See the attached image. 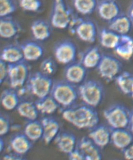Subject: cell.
Returning <instances> with one entry per match:
<instances>
[{"instance_id":"obj_1","label":"cell","mask_w":133,"mask_h":160,"mask_svg":"<svg viewBox=\"0 0 133 160\" xmlns=\"http://www.w3.org/2000/svg\"><path fill=\"white\" fill-rule=\"evenodd\" d=\"M62 116L80 129H93L99 122V116L95 108L85 103L66 108L63 111Z\"/></svg>"},{"instance_id":"obj_2","label":"cell","mask_w":133,"mask_h":160,"mask_svg":"<svg viewBox=\"0 0 133 160\" xmlns=\"http://www.w3.org/2000/svg\"><path fill=\"white\" fill-rule=\"evenodd\" d=\"M50 94L59 104L66 108L74 105L79 95L75 85L66 80L54 82Z\"/></svg>"},{"instance_id":"obj_3","label":"cell","mask_w":133,"mask_h":160,"mask_svg":"<svg viewBox=\"0 0 133 160\" xmlns=\"http://www.w3.org/2000/svg\"><path fill=\"white\" fill-rule=\"evenodd\" d=\"M76 17L65 0H53L50 23L54 28L59 29L67 28Z\"/></svg>"},{"instance_id":"obj_4","label":"cell","mask_w":133,"mask_h":160,"mask_svg":"<svg viewBox=\"0 0 133 160\" xmlns=\"http://www.w3.org/2000/svg\"><path fill=\"white\" fill-rule=\"evenodd\" d=\"M78 94L84 103L93 107L98 106L103 99L104 89L102 84L95 80H86L79 86Z\"/></svg>"},{"instance_id":"obj_5","label":"cell","mask_w":133,"mask_h":160,"mask_svg":"<svg viewBox=\"0 0 133 160\" xmlns=\"http://www.w3.org/2000/svg\"><path fill=\"white\" fill-rule=\"evenodd\" d=\"M130 111L120 104L112 105L104 112V116L112 129L126 128L130 122Z\"/></svg>"},{"instance_id":"obj_6","label":"cell","mask_w":133,"mask_h":160,"mask_svg":"<svg viewBox=\"0 0 133 160\" xmlns=\"http://www.w3.org/2000/svg\"><path fill=\"white\" fill-rule=\"evenodd\" d=\"M69 29L82 41L93 43L96 41V26L92 20L76 17L70 25Z\"/></svg>"},{"instance_id":"obj_7","label":"cell","mask_w":133,"mask_h":160,"mask_svg":"<svg viewBox=\"0 0 133 160\" xmlns=\"http://www.w3.org/2000/svg\"><path fill=\"white\" fill-rule=\"evenodd\" d=\"M29 90L38 98L49 95L54 82L51 77L42 73L35 72L30 75L27 81Z\"/></svg>"},{"instance_id":"obj_8","label":"cell","mask_w":133,"mask_h":160,"mask_svg":"<svg viewBox=\"0 0 133 160\" xmlns=\"http://www.w3.org/2000/svg\"><path fill=\"white\" fill-rule=\"evenodd\" d=\"M8 78L11 88H20L27 82L29 77V67L25 60L7 64Z\"/></svg>"},{"instance_id":"obj_9","label":"cell","mask_w":133,"mask_h":160,"mask_svg":"<svg viewBox=\"0 0 133 160\" xmlns=\"http://www.w3.org/2000/svg\"><path fill=\"white\" fill-rule=\"evenodd\" d=\"M122 64L118 59L110 55H103L96 67L98 74L107 81L116 79L121 73Z\"/></svg>"},{"instance_id":"obj_10","label":"cell","mask_w":133,"mask_h":160,"mask_svg":"<svg viewBox=\"0 0 133 160\" xmlns=\"http://www.w3.org/2000/svg\"><path fill=\"white\" fill-rule=\"evenodd\" d=\"M54 56L60 64L68 65L75 61L77 56V48L73 42L63 40L55 46Z\"/></svg>"},{"instance_id":"obj_11","label":"cell","mask_w":133,"mask_h":160,"mask_svg":"<svg viewBox=\"0 0 133 160\" xmlns=\"http://www.w3.org/2000/svg\"><path fill=\"white\" fill-rule=\"evenodd\" d=\"M97 12L99 17L110 22L121 14V8L116 0H101L98 2Z\"/></svg>"},{"instance_id":"obj_12","label":"cell","mask_w":133,"mask_h":160,"mask_svg":"<svg viewBox=\"0 0 133 160\" xmlns=\"http://www.w3.org/2000/svg\"><path fill=\"white\" fill-rule=\"evenodd\" d=\"M66 81L74 85L81 84L85 81L86 68L80 62H72L67 65L64 71Z\"/></svg>"},{"instance_id":"obj_13","label":"cell","mask_w":133,"mask_h":160,"mask_svg":"<svg viewBox=\"0 0 133 160\" xmlns=\"http://www.w3.org/2000/svg\"><path fill=\"white\" fill-rule=\"evenodd\" d=\"M21 31L19 23L11 16L0 18V36L4 39H12Z\"/></svg>"},{"instance_id":"obj_14","label":"cell","mask_w":133,"mask_h":160,"mask_svg":"<svg viewBox=\"0 0 133 160\" xmlns=\"http://www.w3.org/2000/svg\"><path fill=\"white\" fill-rule=\"evenodd\" d=\"M77 147L83 153L85 160H100L102 155L99 147L89 137H84L80 140Z\"/></svg>"},{"instance_id":"obj_15","label":"cell","mask_w":133,"mask_h":160,"mask_svg":"<svg viewBox=\"0 0 133 160\" xmlns=\"http://www.w3.org/2000/svg\"><path fill=\"white\" fill-rule=\"evenodd\" d=\"M111 142L115 147L124 150L133 142V134L126 128L112 129Z\"/></svg>"},{"instance_id":"obj_16","label":"cell","mask_w":133,"mask_h":160,"mask_svg":"<svg viewBox=\"0 0 133 160\" xmlns=\"http://www.w3.org/2000/svg\"><path fill=\"white\" fill-rule=\"evenodd\" d=\"M43 128L42 139L46 144L50 143L55 140L60 130L58 122L54 118L46 117L42 118L41 121Z\"/></svg>"},{"instance_id":"obj_17","label":"cell","mask_w":133,"mask_h":160,"mask_svg":"<svg viewBox=\"0 0 133 160\" xmlns=\"http://www.w3.org/2000/svg\"><path fill=\"white\" fill-rule=\"evenodd\" d=\"M89 138L99 148H104L111 141V131L104 125H97L92 129Z\"/></svg>"},{"instance_id":"obj_18","label":"cell","mask_w":133,"mask_h":160,"mask_svg":"<svg viewBox=\"0 0 133 160\" xmlns=\"http://www.w3.org/2000/svg\"><path fill=\"white\" fill-rule=\"evenodd\" d=\"M24 60L34 61L38 60L43 54L44 49L41 44L34 41H27L21 45Z\"/></svg>"},{"instance_id":"obj_19","label":"cell","mask_w":133,"mask_h":160,"mask_svg":"<svg viewBox=\"0 0 133 160\" xmlns=\"http://www.w3.org/2000/svg\"><path fill=\"white\" fill-rule=\"evenodd\" d=\"M55 142L59 151L68 154L76 148V138L72 133L63 132L58 134Z\"/></svg>"},{"instance_id":"obj_20","label":"cell","mask_w":133,"mask_h":160,"mask_svg":"<svg viewBox=\"0 0 133 160\" xmlns=\"http://www.w3.org/2000/svg\"><path fill=\"white\" fill-rule=\"evenodd\" d=\"M115 53L124 60H129L133 57V38L128 35L120 36Z\"/></svg>"},{"instance_id":"obj_21","label":"cell","mask_w":133,"mask_h":160,"mask_svg":"<svg viewBox=\"0 0 133 160\" xmlns=\"http://www.w3.org/2000/svg\"><path fill=\"white\" fill-rule=\"evenodd\" d=\"M0 59L8 64L16 63L24 59L21 45L10 44L5 46L2 50Z\"/></svg>"},{"instance_id":"obj_22","label":"cell","mask_w":133,"mask_h":160,"mask_svg":"<svg viewBox=\"0 0 133 160\" xmlns=\"http://www.w3.org/2000/svg\"><path fill=\"white\" fill-rule=\"evenodd\" d=\"M31 31L33 38L38 41H44L50 37L52 33L50 24L42 19H37L32 23Z\"/></svg>"},{"instance_id":"obj_23","label":"cell","mask_w":133,"mask_h":160,"mask_svg":"<svg viewBox=\"0 0 133 160\" xmlns=\"http://www.w3.org/2000/svg\"><path fill=\"white\" fill-rule=\"evenodd\" d=\"M133 26L127 14L121 13L116 18L109 22L108 28L122 36L128 35Z\"/></svg>"},{"instance_id":"obj_24","label":"cell","mask_w":133,"mask_h":160,"mask_svg":"<svg viewBox=\"0 0 133 160\" xmlns=\"http://www.w3.org/2000/svg\"><path fill=\"white\" fill-rule=\"evenodd\" d=\"M102 55L98 47H91L83 53L80 62L86 69L95 68L98 66Z\"/></svg>"},{"instance_id":"obj_25","label":"cell","mask_w":133,"mask_h":160,"mask_svg":"<svg viewBox=\"0 0 133 160\" xmlns=\"http://www.w3.org/2000/svg\"><path fill=\"white\" fill-rule=\"evenodd\" d=\"M30 141L24 134H18L11 140V146L15 153L22 155L27 153L31 148Z\"/></svg>"},{"instance_id":"obj_26","label":"cell","mask_w":133,"mask_h":160,"mask_svg":"<svg viewBox=\"0 0 133 160\" xmlns=\"http://www.w3.org/2000/svg\"><path fill=\"white\" fill-rule=\"evenodd\" d=\"M120 35L110 29L103 28L99 34V41L102 47L106 48L115 49L119 43Z\"/></svg>"},{"instance_id":"obj_27","label":"cell","mask_w":133,"mask_h":160,"mask_svg":"<svg viewBox=\"0 0 133 160\" xmlns=\"http://www.w3.org/2000/svg\"><path fill=\"white\" fill-rule=\"evenodd\" d=\"M1 102L5 109L13 110L19 104L18 94L13 88L5 89L1 95Z\"/></svg>"},{"instance_id":"obj_28","label":"cell","mask_w":133,"mask_h":160,"mask_svg":"<svg viewBox=\"0 0 133 160\" xmlns=\"http://www.w3.org/2000/svg\"><path fill=\"white\" fill-rule=\"evenodd\" d=\"M39 112L44 114H51L58 108L57 102L52 96L48 95L43 98H38L35 102Z\"/></svg>"},{"instance_id":"obj_29","label":"cell","mask_w":133,"mask_h":160,"mask_svg":"<svg viewBox=\"0 0 133 160\" xmlns=\"http://www.w3.org/2000/svg\"><path fill=\"white\" fill-rule=\"evenodd\" d=\"M115 79L117 86L123 93L130 95L133 93V74L128 71L121 72Z\"/></svg>"},{"instance_id":"obj_30","label":"cell","mask_w":133,"mask_h":160,"mask_svg":"<svg viewBox=\"0 0 133 160\" xmlns=\"http://www.w3.org/2000/svg\"><path fill=\"white\" fill-rule=\"evenodd\" d=\"M17 112L22 117L30 121L37 120L38 116V110L35 103L29 101H23L17 106Z\"/></svg>"},{"instance_id":"obj_31","label":"cell","mask_w":133,"mask_h":160,"mask_svg":"<svg viewBox=\"0 0 133 160\" xmlns=\"http://www.w3.org/2000/svg\"><path fill=\"white\" fill-rule=\"evenodd\" d=\"M75 10L83 15H90L96 10L98 0H72Z\"/></svg>"},{"instance_id":"obj_32","label":"cell","mask_w":133,"mask_h":160,"mask_svg":"<svg viewBox=\"0 0 133 160\" xmlns=\"http://www.w3.org/2000/svg\"><path fill=\"white\" fill-rule=\"evenodd\" d=\"M24 132V134L31 141H38L42 138L43 134V128L41 122L37 120L30 121L25 126Z\"/></svg>"},{"instance_id":"obj_33","label":"cell","mask_w":133,"mask_h":160,"mask_svg":"<svg viewBox=\"0 0 133 160\" xmlns=\"http://www.w3.org/2000/svg\"><path fill=\"white\" fill-rule=\"evenodd\" d=\"M43 4V0H18V5L22 9L29 12H39Z\"/></svg>"},{"instance_id":"obj_34","label":"cell","mask_w":133,"mask_h":160,"mask_svg":"<svg viewBox=\"0 0 133 160\" xmlns=\"http://www.w3.org/2000/svg\"><path fill=\"white\" fill-rule=\"evenodd\" d=\"M16 10L15 0H0V18L11 16Z\"/></svg>"},{"instance_id":"obj_35","label":"cell","mask_w":133,"mask_h":160,"mask_svg":"<svg viewBox=\"0 0 133 160\" xmlns=\"http://www.w3.org/2000/svg\"><path fill=\"white\" fill-rule=\"evenodd\" d=\"M40 69L42 73L48 76L51 77L57 71V64L52 58H47L42 62Z\"/></svg>"},{"instance_id":"obj_36","label":"cell","mask_w":133,"mask_h":160,"mask_svg":"<svg viewBox=\"0 0 133 160\" xmlns=\"http://www.w3.org/2000/svg\"><path fill=\"white\" fill-rule=\"evenodd\" d=\"M10 128V123L8 118L3 115L0 116V135L3 136L9 132Z\"/></svg>"},{"instance_id":"obj_37","label":"cell","mask_w":133,"mask_h":160,"mask_svg":"<svg viewBox=\"0 0 133 160\" xmlns=\"http://www.w3.org/2000/svg\"><path fill=\"white\" fill-rule=\"evenodd\" d=\"M8 77V68L6 62L0 60V84L4 82L6 78Z\"/></svg>"},{"instance_id":"obj_38","label":"cell","mask_w":133,"mask_h":160,"mask_svg":"<svg viewBox=\"0 0 133 160\" xmlns=\"http://www.w3.org/2000/svg\"><path fill=\"white\" fill-rule=\"evenodd\" d=\"M70 160H85V157L77 146L73 151L68 154Z\"/></svg>"},{"instance_id":"obj_39","label":"cell","mask_w":133,"mask_h":160,"mask_svg":"<svg viewBox=\"0 0 133 160\" xmlns=\"http://www.w3.org/2000/svg\"><path fill=\"white\" fill-rule=\"evenodd\" d=\"M124 158L127 160H133V142L123 150Z\"/></svg>"},{"instance_id":"obj_40","label":"cell","mask_w":133,"mask_h":160,"mask_svg":"<svg viewBox=\"0 0 133 160\" xmlns=\"http://www.w3.org/2000/svg\"><path fill=\"white\" fill-rule=\"evenodd\" d=\"M22 155L18 154H8L4 155L3 156V159L5 160H24V159L22 157Z\"/></svg>"},{"instance_id":"obj_41","label":"cell","mask_w":133,"mask_h":160,"mask_svg":"<svg viewBox=\"0 0 133 160\" xmlns=\"http://www.w3.org/2000/svg\"><path fill=\"white\" fill-rule=\"evenodd\" d=\"M127 15L130 19V20H131L133 26V0L131 2V4H130L129 8H128Z\"/></svg>"},{"instance_id":"obj_42","label":"cell","mask_w":133,"mask_h":160,"mask_svg":"<svg viewBox=\"0 0 133 160\" xmlns=\"http://www.w3.org/2000/svg\"><path fill=\"white\" fill-rule=\"evenodd\" d=\"M4 148V142L2 138L0 139V152H2Z\"/></svg>"},{"instance_id":"obj_43","label":"cell","mask_w":133,"mask_h":160,"mask_svg":"<svg viewBox=\"0 0 133 160\" xmlns=\"http://www.w3.org/2000/svg\"><path fill=\"white\" fill-rule=\"evenodd\" d=\"M130 124H133V109L131 112H130V122H129V125Z\"/></svg>"},{"instance_id":"obj_44","label":"cell","mask_w":133,"mask_h":160,"mask_svg":"<svg viewBox=\"0 0 133 160\" xmlns=\"http://www.w3.org/2000/svg\"><path fill=\"white\" fill-rule=\"evenodd\" d=\"M129 128V131L131 132L132 134H133V124H130L128 126Z\"/></svg>"},{"instance_id":"obj_45","label":"cell","mask_w":133,"mask_h":160,"mask_svg":"<svg viewBox=\"0 0 133 160\" xmlns=\"http://www.w3.org/2000/svg\"><path fill=\"white\" fill-rule=\"evenodd\" d=\"M131 96H132V97L133 98V93L131 95Z\"/></svg>"}]
</instances>
